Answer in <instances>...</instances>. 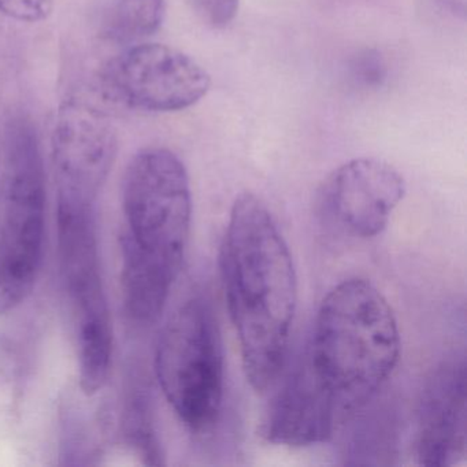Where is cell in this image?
Instances as JSON below:
<instances>
[{
    "instance_id": "obj_1",
    "label": "cell",
    "mask_w": 467,
    "mask_h": 467,
    "mask_svg": "<svg viewBox=\"0 0 467 467\" xmlns=\"http://www.w3.org/2000/svg\"><path fill=\"white\" fill-rule=\"evenodd\" d=\"M221 270L245 377L256 392H266L285 368L297 278L275 217L254 193H242L234 202Z\"/></svg>"
},
{
    "instance_id": "obj_2",
    "label": "cell",
    "mask_w": 467,
    "mask_h": 467,
    "mask_svg": "<svg viewBox=\"0 0 467 467\" xmlns=\"http://www.w3.org/2000/svg\"><path fill=\"white\" fill-rule=\"evenodd\" d=\"M400 348L395 313L370 281L348 278L324 297L305 351L343 426L377 398L398 366Z\"/></svg>"
},
{
    "instance_id": "obj_3",
    "label": "cell",
    "mask_w": 467,
    "mask_h": 467,
    "mask_svg": "<svg viewBox=\"0 0 467 467\" xmlns=\"http://www.w3.org/2000/svg\"><path fill=\"white\" fill-rule=\"evenodd\" d=\"M121 283L130 291L169 296L190 242L192 192L182 161L162 147L141 150L122 182Z\"/></svg>"
},
{
    "instance_id": "obj_4",
    "label": "cell",
    "mask_w": 467,
    "mask_h": 467,
    "mask_svg": "<svg viewBox=\"0 0 467 467\" xmlns=\"http://www.w3.org/2000/svg\"><path fill=\"white\" fill-rule=\"evenodd\" d=\"M45 163L36 128L15 116L5 132L0 182V314L16 310L34 291L46 240Z\"/></svg>"
},
{
    "instance_id": "obj_5",
    "label": "cell",
    "mask_w": 467,
    "mask_h": 467,
    "mask_svg": "<svg viewBox=\"0 0 467 467\" xmlns=\"http://www.w3.org/2000/svg\"><path fill=\"white\" fill-rule=\"evenodd\" d=\"M155 374L182 425L195 434L212 431L223 400V351L212 303L192 296L163 327L155 349Z\"/></svg>"
},
{
    "instance_id": "obj_6",
    "label": "cell",
    "mask_w": 467,
    "mask_h": 467,
    "mask_svg": "<svg viewBox=\"0 0 467 467\" xmlns=\"http://www.w3.org/2000/svg\"><path fill=\"white\" fill-rule=\"evenodd\" d=\"M59 267L72 311L78 379L99 392L111 371L113 327L100 272L95 209L57 204Z\"/></svg>"
},
{
    "instance_id": "obj_7",
    "label": "cell",
    "mask_w": 467,
    "mask_h": 467,
    "mask_svg": "<svg viewBox=\"0 0 467 467\" xmlns=\"http://www.w3.org/2000/svg\"><path fill=\"white\" fill-rule=\"evenodd\" d=\"M106 94L135 110L171 113L206 97L212 78L187 54L160 43H139L114 57L102 70Z\"/></svg>"
},
{
    "instance_id": "obj_8",
    "label": "cell",
    "mask_w": 467,
    "mask_h": 467,
    "mask_svg": "<svg viewBox=\"0 0 467 467\" xmlns=\"http://www.w3.org/2000/svg\"><path fill=\"white\" fill-rule=\"evenodd\" d=\"M117 150L116 130L98 106L83 98L65 100L51 138L57 204L97 206Z\"/></svg>"
},
{
    "instance_id": "obj_9",
    "label": "cell",
    "mask_w": 467,
    "mask_h": 467,
    "mask_svg": "<svg viewBox=\"0 0 467 467\" xmlns=\"http://www.w3.org/2000/svg\"><path fill=\"white\" fill-rule=\"evenodd\" d=\"M404 193L406 182L398 169L379 158H357L338 166L322 182L319 214L341 236L374 239L387 229Z\"/></svg>"
},
{
    "instance_id": "obj_10",
    "label": "cell",
    "mask_w": 467,
    "mask_h": 467,
    "mask_svg": "<svg viewBox=\"0 0 467 467\" xmlns=\"http://www.w3.org/2000/svg\"><path fill=\"white\" fill-rule=\"evenodd\" d=\"M467 371L463 355L440 363L423 385L417 410L415 458L451 467L466 458Z\"/></svg>"
},
{
    "instance_id": "obj_11",
    "label": "cell",
    "mask_w": 467,
    "mask_h": 467,
    "mask_svg": "<svg viewBox=\"0 0 467 467\" xmlns=\"http://www.w3.org/2000/svg\"><path fill=\"white\" fill-rule=\"evenodd\" d=\"M265 415L261 433L266 441L284 447L322 444L343 426L332 396L317 377L306 351L281 379Z\"/></svg>"
},
{
    "instance_id": "obj_12",
    "label": "cell",
    "mask_w": 467,
    "mask_h": 467,
    "mask_svg": "<svg viewBox=\"0 0 467 467\" xmlns=\"http://www.w3.org/2000/svg\"><path fill=\"white\" fill-rule=\"evenodd\" d=\"M373 400L347 422L352 426L348 441L344 445L346 464L388 466L395 463L393 459L398 458V418L388 404L377 406Z\"/></svg>"
},
{
    "instance_id": "obj_13",
    "label": "cell",
    "mask_w": 467,
    "mask_h": 467,
    "mask_svg": "<svg viewBox=\"0 0 467 467\" xmlns=\"http://www.w3.org/2000/svg\"><path fill=\"white\" fill-rule=\"evenodd\" d=\"M166 17V0H110L102 34L114 43H139L157 34Z\"/></svg>"
},
{
    "instance_id": "obj_14",
    "label": "cell",
    "mask_w": 467,
    "mask_h": 467,
    "mask_svg": "<svg viewBox=\"0 0 467 467\" xmlns=\"http://www.w3.org/2000/svg\"><path fill=\"white\" fill-rule=\"evenodd\" d=\"M351 78L358 84L368 88L381 86L387 80V64L376 50H365L358 54L349 65Z\"/></svg>"
},
{
    "instance_id": "obj_15",
    "label": "cell",
    "mask_w": 467,
    "mask_h": 467,
    "mask_svg": "<svg viewBox=\"0 0 467 467\" xmlns=\"http://www.w3.org/2000/svg\"><path fill=\"white\" fill-rule=\"evenodd\" d=\"M54 10V0H0V15L18 23H43Z\"/></svg>"
},
{
    "instance_id": "obj_16",
    "label": "cell",
    "mask_w": 467,
    "mask_h": 467,
    "mask_svg": "<svg viewBox=\"0 0 467 467\" xmlns=\"http://www.w3.org/2000/svg\"><path fill=\"white\" fill-rule=\"evenodd\" d=\"M196 12L214 28H225L239 13L240 0H192Z\"/></svg>"
},
{
    "instance_id": "obj_17",
    "label": "cell",
    "mask_w": 467,
    "mask_h": 467,
    "mask_svg": "<svg viewBox=\"0 0 467 467\" xmlns=\"http://www.w3.org/2000/svg\"><path fill=\"white\" fill-rule=\"evenodd\" d=\"M440 6L450 10L453 15L464 16L466 12V0H436Z\"/></svg>"
}]
</instances>
